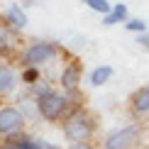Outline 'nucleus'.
I'll return each instance as SVG.
<instances>
[{"label": "nucleus", "instance_id": "nucleus-1", "mask_svg": "<svg viewBox=\"0 0 149 149\" xmlns=\"http://www.w3.org/2000/svg\"><path fill=\"white\" fill-rule=\"evenodd\" d=\"M34 105H37V113H39L42 120L47 122H56L66 115L69 110V95L61 91H54V88H47L44 93L34 98Z\"/></svg>", "mask_w": 149, "mask_h": 149}, {"label": "nucleus", "instance_id": "nucleus-2", "mask_svg": "<svg viewBox=\"0 0 149 149\" xmlns=\"http://www.w3.org/2000/svg\"><path fill=\"white\" fill-rule=\"evenodd\" d=\"M56 56H59V44L47 42V39H37V42H32V44L24 47L20 61H22L24 69H39V66L54 61Z\"/></svg>", "mask_w": 149, "mask_h": 149}, {"label": "nucleus", "instance_id": "nucleus-3", "mask_svg": "<svg viewBox=\"0 0 149 149\" xmlns=\"http://www.w3.org/2000/svg\"><path fill=\"white\" fill-rule=\"evenodd\" d=\"M93 132H95V122H93V117H88L86 113H73V115L66 117V122H64V137H66V142L91 139Z\"/></svg>", "mask_w": 149, "mask_h": 149}, {"label": "nucleus", "instance_id": "nucleus-4", "mask_svg": "<svg viewBox=\"0 0 149 149\" xmlns=\"http://www.w3.org/2000/svg\"><path fill=\"white\" fill-rule=\"evenodd\" d=\"M142 137V125L132 122V125H125L115 132H110L108 137L103 139V149H132Z\"/></svg>", "mask_w": 149, "mask_h": 149}, {"label": "nucleus", "instance_id": "nucleus-5", "mask_svg": "<svg viewBox=\"0 0 149 149\" xmlns=\"http://www.w3.org/2000/svg\"><path fill=\"white\" fill-rule=\"evenodd\" d=\"M27 117L17 105H3L0 108V137H15L24 130Z\"/></svg>", "mask_w": 149, "mask_h": 149}, {"label": "nucleus", "instance_id": "nucleus-6", "mask_svg": "<svg viewBox=\"0 0 149 149\" xmlns=\"http://www.w3.org/2000/svg\"><path fill=\"white\" fill-rule=\"evenodd\" d=\"M3 22H5L8 29H12V32H24L27 24H29V15H27V10H24L20 3H10L8 8L3 10Z\"/></svg>", "mask_w": 149, "mask_h": 149}, {"label": "nucleus", "instance_id": "nucleus-7", "mask_svg": "<svg viewBox=\"0 0 149 149\" xmlns=\"http://www.w3.org/2000/svg\"><path fill=\"white\" fill-rule=\"evenodd\" d=\"M115 76V69L110 64H98L88 71V86L91 88H103L105 83H110Z\"/></svg>", "mask_w": 149, "mask_h": 149}, {"label": "nucleus", "instance_id": "nucleus-8", "mask_svg": "<svg viewBox=\"0 0 149 149\" xmlns=\"http://www.w3.org/2000/svg\"><path fill=\"white\" fill-rule=\"evenodd\" d=\"M17 83H20V73L8 64H0V98L10 95L17 88Z\"/></svg>", "mask_w": 149, "mask_h": 149}, {"label": "nucleus", "instance_id": "nucleus-9", "mask_svg": "<svg viewBox=\"0 0 149 149\" xmlns=\"http://www.w3.org/2000/svg\"><path fill=\"white\" fill-rule=\"evenodd\" d=\"M130 108H132L134 115L147 117V113H149V88L147 86H139L137 91H132V95H130Z\"/></svg>", "mask_w": 149, "mask_h": 149}, {"label": "nucleus", "instance_id": "nucleus-10", "mask_svg": "<svg viewBox=\"0 0 149 149\" xmlns=\"http://www.w3.org/2000/svg\"><path fill=\"white\" fill-rule=\"evenodd\" d=\"M81 83V66L78 64H69L61 71V88L64 91H76V86Z\"/></svg>", "mask_w": 149, "mask_h": 149}, {"label": "nucleus", "instance_id": "nucleus-11", "mask_svg": "<svg viewBox=\"0 0 149 149\" xmlns=\"http://www.w3.org/2000/svg\"><path fill=\"white\" fill-rule=\"evenodd\" d=\"M127 17H130L127 5H125V3H115L113 8H110V12H105V15H103V24H105V27H113V24L125 22Z\"/></svg>", "mask_w": 149, "mask_h": 149}, {"label": "nucleus", "instance_id": "nucleus-12", "mask_svg": "<svg viewBox=\"0 0 149 149\" xmlns=\"http://www.w3.org/2000/svg\"><path fill=\"white\" fill-rule=\"evenodd\" d=\"M12 147L15 149H59V147L49 144V142H44V139H17Z\"/></svg>", "mask_w": 149, "mask_h": 149}, {"label": "nucleus", "instance_id": "nucleus-13", "mask_svg": "<svg viewBox=\"0 0 149 149\" xmlns=\"http://www.w3.org/2000/svg\"><path fill=\"white\" fill-rule=\"evenodd\" d=\"M83 5L93 12H98V15H105V12H110V8H113V3L110 0H83Z\"/></svg>", "mask_w": 149, "mask_h": 149}, {"label": "nucleus", "instance_id": "nucleus-14", "mask_svg": "<svg viewBox=\"0 0 149 149\" xmlns=\"http://www.w3.org/2000/svg\"><path fill=\"white\" fill-rule=\"evenodd\" d=\"M125 29L127 32H144L147 24H144V20H139V17H127L125 20Z\"/></svg>", "mask_w": 149, "mask_h": 149}, {"label": "nucleus", "instance_id": "nucleus-15", "mask_svg": "<svg viewBox=\"0 0 149 149\" xmlns=\"http://www.w3.org/2000/svg\"><path fill=\"white\" fill-rule=\"evenodd\" d=\"M66 149H95V147H93L88 139H83V142H69V147H66Z\"/></svg>", "mask_w": 149, "mask_h": 149}, {"label": "nucleus", "instance_id": "nucleus-16", "mask_svg": "<svg viewBox=\"0 0 149 149\" xmlns=\"http://www.w3.org/2000/svg\"><path fill=\"white\" fill-rule=\"evenodd\" d=\"M24 78H27L29 83H34V81H37V69H27V73H24Z\"/></svg>", "mask_w": 149, "mask_h": 149}, {"label": "nucleus", "instance_id": "nucleus-17", "mask_svg": "<svg viewBox=\"0 0 149 149\" xmlns=\"http://www.w3.org/2000/svg\"><path fill=\"white\" fill-rule=\"evenodd\" d=\"M3 49H5V39L0 37V54H3Z\"/></svg>", "mask_w": 149, "mask_h": 149}, {"label": "nucleus", "instance_id": "nucleus-18", "mask_svg": "<svg viewBox=\"0 0 149 149\" xmlns=\"http://www.w3.org/2000/svg\"><path fill=\"white\" fill-rule=\"evenodd\" d=\"M0 149H15V147H12V144H5V147H0Z\"/></svg>", "mask_w": 149, "mask_h": 149}]
</instances>
